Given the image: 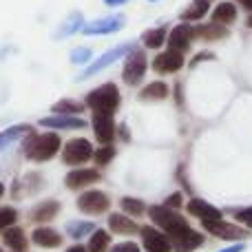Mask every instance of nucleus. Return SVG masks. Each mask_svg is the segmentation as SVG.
Listing matches in <instances>:
<instances>
[{
    "instance_id": "obj_4",
    "label": "nucleus",
    "mask_w": 252,
    "mask_h": 252,
    "mask_svg": "<svg viewBox=\"0 0 252 252\" xmlns=\"http://www.w3.org/2000/svg\"><path fill=\"white\" fill-rule=\"evenodd\" d=\"M148 62H146V53L142 49H133V51L126 56L124 60V69H122V80L128 87H135V84L142 82V78L146 75Z\"/></svg>"
},
{
    "instance_id": "obj_22",
    "label": "nucleus",
    "mask_w": 252,
    "mask_h": 252,
    "mask_svg": "<svg viewBox=\"0 0 252 252\" xmlns=\"http://www.w3.org/2000/svg\"><path fill=\"white\" fill-rule=\"evenodd\" d=\"M2 241H4V246L13 252L27 250V235H25V230L18 226H13V228H9L7 232H2Z\"/></svg>"
},
{
    "instance_id": "obj_32",
    "label": "nucleus",
    "mask_w": 252,
    "mask_h": 252,
    "mask_svg": "<svg viewBox=\"0 0 252 252\" xmlns=\"http://www.w3.org/2000/svg\"><path fill=\"white\" fill-rule=\"evenodd\" d=\"M84 111V104H75L73 100H60L58 104H53V113L56 115H75L82 113Z\"/></svg>"
},
{
    "instance_id": "obj_6",
    "label": "nucleus",
    "mask_w": 252,
    "mask_h": 252,
    "mask_svg": "<svg viewBox=\"0 0 252 252\" xmlns=\"http://www.w3.org/2000/svg\"><path fill=\"white\" fill-rule=\"evenodd\" d=\"M93 155H95V151H93L91 142L84 137L71 139V142H66L64 146H62V161H64L66 166H80L91 159Z\"/></svg>"
},
{
    "instance_id": "obj_24",
    "label": "nucleus",
    "mask_w": 252,
    "mask_h": 252,
    "mask_svg": "<svg viewBox=\"0 0 252 252\" xmlns=\"http://www.w3.org/2000/svg\"><path fill=\"white\" fill-rule=\"evenodd\" d=\"M168 84L166 82H161V80H157V82H151V84H146V87L139 91V97L142 100H153V102H157V100H166L168 97Z\"/></svg>"
},
{
    "instance_id": "obj_23",
    "label": "nucleus",
    "mask_w": 252,
    "mask_h": 252,
    "mask_svg": "<svg viewBox=\"0 0 252 252\" xmlns=\"http://www.w3.org/2000/svg\"><path fill=\"white\" fill-rule=\"evenodd\" d=\"M235 20H237V7L232 2H221V4L215 7V11H213V22L215 25L226 27V25H232Z\"/></svg>"
},
{
    "instance_id": "obj_47",
    "label": "nucleus",
    "mask_w": 252,
    "mask_h": 252,
    "mask_svg": "<svg viewBox=\"0 0 252 252\" xmlns=\"http://www.w3.org/2000/svg\"><path fill=\"white\" fill-rule=\"evenodd\" d=\"M0 252H2V248H0Z\"/></svg>"
},
{
    "instance_id": "obj_15",
    "label": "nucleus",
    "mask_w": 252,
    "mask_h": 252,
    "mask_svg": "<svg viewBox=\"0 0 252 252\" xmlns=\"http://www.w3.org/2000/svg\"><path fill=\"white\" fill-rule=\"evenodd\" d=\"M186 208H188V213H190L192 217L201 219V223L219 221V219H221V210L215 208L213 204H208V201H204V199H190Z\"/></svg>"
},
{
    "instance_id": "obj_10",
    "label": "nucleus",
    "mask_w": 252,
    "mask_h": 252,
    "mask_svg": "<svg viewBox=\"0 0 252 252\" xmlns=\"http://www.w3.org/2000/svg\"><path fill=\"white\" fill-rule=\"evenodd\" d=\"M204 228L210 232V235L219 237V239H228V241H244L250 237V232L246 230V228L235 226V223H228V221H223V219L204 223Z\"/></svg>"
},
{
    "instance_id": "obj_36",
    "label": "nucleus",
    "mask_w": 252,
    "mask_h": 252,
    "mask_svg": "<svg viewBox=\"0 0 252 252\" xmlns=\"http://www.w3.org/2000/svg\"><path fill=\"white\" fill-rule=\"evenodd\" d=\"M91 56H93L91 49H87V47H78V49H73V51H71L69 60L73 62V64H84V62L91 60Z\"/></svg>"
},
{
    "instance_id": "obj_16",
    "label": "nucleus",
    "mask_w": 252,
    "mask_h": 252,
    "mask_svg": "<svg viewBox=\"0 0 252 252\" xmlns=\"http://www.w3.org/2000/svg\"><path fill=\"white\" fill-rule=\"evenodd\" d=\"M40 126H44V128H56V130H78V128H84L87 122L75 118V115H51V118L40 120Z\"/></svg>"
},
{
    "instance_id": "obj_1",
    "label": "nucleus",
    "mask_w": 252,
    "mask_h": 252,
    "mask_svg": "<svg viewBox=\"0 0 252 252\" xmlns=\"http://www.w3.org/2000/svg\"><path fill=\"white\" fill-rule=\"evenodd\" d=\"M148 217L155 223V228H159L161 232L170 237V241L177 239L179 235H184L186 230H190L188 221L177 213V210H170L166 206H151L148 208Z\"/></svg>"
},
{
    "instance_id": "obj_21",
    "label": "nucleus",
    "mask_w": 252,
    "mask_h": 252,
    "mask_svg": "<svg viewBox=\"0 0 252 252\" xmlns=\"http://www.w3.org/2000/svg\"><path fill=\"white\" fill-rule=\"evenodd\" d=\"M84 16L82 13H71L69 18H66L64 22H62L60 27H58V31H56V38L58 40H62V38H69V35H73V33H82V29H84Z\"/></svg>"
},
{
    "instance_id": "obj_30",
    "label": "nucleus",
    "mask_w": 252,
    "mask_h": 252,
    "mask_svg": "<svg viewBox=\"0 0 252 252\" xmlns=\"http://www.w3.org/2000/svg\"><path fill=\"white\" fill-rule=\"evenodd\" d=\"M197 35L199 38H204V40H221V38H226L228 35V31H226V27H221V25H201V27H197Z\"/></svg>"
},
{
    "instance_id": "obj_27",
    "label": "nucleus",
    "mask_w": 252,
    "mask_h": 252,
    "mask_svg": "<svg viewBox=\"0 0 252 252\" xmlns=\"http://www.w3.org/2000/svg\"><path fill=\"white\" fill-rule=\"evenodd\" d=\"M25 133H33V128H31L29 124H16V126H9L7 130H2L0 133V151H2L4 146H9L11 142H16L20 135H25Z\"/></svg>"
},
{
    "instance_id": "obj_11",
    "label": "nucleus",
    "mask_w": 252,
    "mask_h": 252,
    "mask_svg": "<svg viewBox=\"0 0 252 252\" xmlns=\"http://www.w3.org/2000/svg\"><path fill=\"white\" fill-rule=\"evenodd\" d=\"M195 38H197V27H190L188 22H182V25H177L173 31H170V35H168V49L184 53L188 47H190V42Z\"/></svg>"
},
{
    "instance_id": "obj_33",
    "label": "nucleus",
    "mask_w": 252,
    "mask_h": 252,
    "mask_svg": "<svg viewBox=\"0 0 252 252\" xmlns=\"http://www.w3.org/2000/svg\"><path fill=\"white\" fill-rule=\"evenodd\" d=\"M40 186H42V175L40 173H29L22 182H16V186L13 188H18V190H27V192H38L40 190Z\"/></svg>"
},
{
    "instance_id": "obj_40",
    "label": "nucleus",
    "mask_w": 252,
    "mask_h": 252,
    "mask_svg": "<svg viewBox=\"0 0 252 252\" xmlns=\"http://www.w3.org/2000/svg\"><path fill=\"white\" fill-rule=\"evenodd\" d=\"M244 250H246L244 244H235V246H228V248H223V250H219V252H244Z\"/></svg>"
},
{
    "instance_id": "obj_46",
    "label": "nucleus",
    "mask_w": 252,
    "mask_h": 252,
    "mask_svg": "<svg viewBox=\"0 0 252 252\" xmlns=\"http://www.w3.org/2000/svg\"><path fill=\"white\" fill-rule=\"evenodd\" d=\"M148 2H157V0H148Z\"/></svg>"
},
{
    "instance_id": "obj_2",
    "label": "nucleus",
    "mask_w": 252,
    "mask_h": 252,
    "mask_svg": "<svg viewBox=\"0 0 252 252\" xmlns=\"http://www.w3.org/2000/svg\"><path fill=\"white\" fill-rule=\"evenodd\" d=\"M120 102H122V95H120V89L115 87L113 82H106L102 87L89 91L84 104L93 111V113H104V115H113L115 111L120 109Z\"/></svg>"
},
{
    "instance_id": "obj_38",
    "label": "nucleus",
    "mask_w": 252,
    "mask_h": 252,
    "mask_svg": "<svg viewBox=\"0 0 252 252\" xmlns=\"http://www.w3.org/2000/svg\"><path fill=\"white\" fill-rule=\"evenodd\" d=\"M109 252H139V246L135 241H122V244L113 246Z\"/></svg>"
},
{
    "instance_id": "obj_5",
    "label": "nucleus",
    "mask_w": 252,
    "mask_h": 252,
    "mask_svg": "<svg viewBox=\"0 0 252 252\" xmlns=\"http://www.w3.org/2000/svg\"><path fill=\"white\" fill-rule=\"evenodd\" d=\"M135 49V42H124V44H120V47H113L111 51H106V53H102L97 60H93V64L91 66H87V69L82 71V73L78 75V80H87V78H93L95 73H100V71H104L109 64H113V62H118L120 58H124V56H128L130 51Z\"/></svg>"
},
{
    "instance_id": "obj_44",
    "label": "nucleus",
    "mask_w": 252,
    "mask_h": 252,
    "mask_svg": "<svg viewBox=\"0 0 252 252\" xmlns=\"http://www.w3.org/2000/svg\"><path fill=\"white\" fill-rule=\"evenodd\" d=\"M2 192H4V186H2V184H0V197H2Z\"/></svg>"
},
{
    "instance_id": "obj_18",
    "label": "nucleus",
    "mask_w": 252,
    "mask_h": 252,
    "mask_svg": "<svg viewBox=\"0 0 252 252\" xmlns=\"http://www.w3.org/2000/svg\"><path fill=\"white\" fill-rule=\"evenodd\" d=\"M31 241L35 246H40V248H58L62 244V235L49 226H40L31 232Z\"/></svg>"
},
{
    "instance_id": "obj_9",
    "label": "nucleus",
    "mask_w": 252,
    "mask_h": 252,
    "mask_svg": "<svg viewBox=\"0 0 252 252\" xmlns=\"http://www.w3.org/2000/svg\"><path fill=\"white\" fill-rule=\"evenodd\" d=\"M142 244L148 252H173V241L166 232H161L155 226H144L142 230Z\"/></svg>"
},
{
    "instance_id": "obj_37",
    "label": "nucleus",
    "mask_w": 252,
    "mask_h": 252,
    "mask_svg": "<svg viewBox=\"0 0 252 252\" xmlns=\"http://www.w3.org/2000/svg\"><path fill=\"white\" fill-rule=\"evenodd\" d=\"M235 219H237V221H241L244 226L252 228V206H250V208H244V210H237Z\"/></svg>"
},
{
    "instance_id": "obj_12",
    "label": "nucleus",
    "mask_w": 252,
    "mask_h": 252,
    "mask_svg": "<svg viewBox=\"0 0 252 252\" xmlns=\"http://www.w3.org/2000/svg\"><path fill=\"white\" fill-rule=\"evenodd\" d=\"M93 133H95L97 142L102 146H111L115 137V122L113 115H104V113H93Z\"/></svg>"
},
{
    "instance_id": "obj_26",
    "label": "nucleus",
    "mask_w": 252,
    "mask_h": 252,
    "mask_svg": "<svg viewBox=\"0 0 252 252\" xmlns=\"http://www.w3.org/2000/svg\"><path fill=\"white\" fill-rule=\"evenodd\" d=\"M64 230H66V235H69L71 239L78 241V239H84L87 235H93L97 228H95V223L93 221H69Z\"/></svg>"
},
{
    "instance_id": "obj_34",
    "label": "nucleus",
    "mask_w": 252,
    "mask_h": 252,
    "mask_svg": "<svg viewBox=\"0 0 252 252\" xmlns=\"http://www.w3.org/2000/svg\"><path fill=\"white\" fill-rule=\"evenodd\" d=\"M16 219H18V210L9 208V206H2V208H0V232H7L9 228L16 226Z\"/></svg>"
},
{
    "instance_id": "obj_17",
    "label": "nucleus",
    "mask_w": 252,
    "mask_h": 252,
    "mask_svg": "<svg viewBox=\"0 0 252 252\" xmlns=\"http://www.w3.org/2000/svg\"><path fill=\"white\" fill-rule=\"evenodd\" d=\"M58 213H60V201L47 199V201H40L35 208H31L29 219L33 223H49L51 219L58 217Z\"/></svg>"
},
{
    "instance_id": "obj_41",
    "label": "nucleus",
    "mask_w": 252,
    "mask_h": 252,
    "mask_svg": "<svg viewBox=\"0 0 252 252\" xmlns=\"http://www.w3.org/2000/svg\"><path fill=\"white\" fill-rule=\"evenodd\" d=\"M128 0H104L106 7H120V4H126Z\"/></svg>"
},
{
    "instance_id": "obj_43",
    "label": "nucleus",
    "mask_w": 252,
    "mask_h": 252,
    "mask_svg": "<svg viewBox=\"0 0 252 252\" xmlns=\"http://www.w3.org/2000/svg\"><path fill=\"white\" fill-rule=\"evenodd\" d=\"M66 252H89V250H84V246H73V248H69Z\"/></svg>"
},
{
    "instance_id": "obj_7",
    "label": "nucleus",
    "mask_w": 252,
    "mask_h": 252,
    "mask_svg": "<svg viewBox=\"0 0 252 252\" xmlns=\"http://www.w3.org/2000/svg\"><path fill=\"white\" fill-rule=\"evenodd\" d=\"M78 210H82L84 215H102L111 208V199L106 192L102 190H87L78 197Z\"/></svg>"
},
{
    "instance_id": "obj_20",
    "label": "nucleus",
    "mask_w": 252,
    "mask_h": 252,
    "mask_svg": "<svg viewBox=\"0 0 252 252\" xmlns=\"http://www.w3.org/2000/svg\"><path fill=\"white\" fill-rule=\"evenodd\" d=\"M109 228H111V232H115V235H135L137 230H142L133 219L126 217V215H120V213L109 215Z\"/></svg>"
},
{
    "instance_id": "obj_19",
    "label": "nucleus",
    "mask_w": 252,
    "mask_h": 252,
    "mask_svg": "<svg viewBox=\"0 0 252 252\" xmlns=\"http://www.w3.org/2000/svg\"><path fill=\"white\" fill-rule=\"evenodd\" d=\"M199 246H204V235H199L197 230H186L184 235H179L177 239H173V252H192Z\"/></svg>"
},
{
    "instance_id": "obj_42",
    "label": "nucleus",
    "mask_w": 252,
    "mask_h": 252,
    "mask_svg": "<svg viewBox=\"0 0 252 252\" xmlns=\"http://www.w3.org/2000/svg\"><path fill=\"white\" fill-rule=\"evenodd\" d=\"M239 4H241L244 9H248V11L252 13V0H239Z\"/></svg>"
},
{
    "instance_id": "obj_28",
    "label": "nucleus",
    "mask_w": 252,
    "mask_h": 252,
    "mask_svg": "<svg viewBox=\"0 0 252 252\" xmlns=\"http://www.w3.org/2000/svg\"><path fill=\"white\" fill-rule=\"evenodd\" d=\"M109 244H111V235L106 230H95L89 239L87 250L89 252H109Z\"/></svg>"
},
{
    "instance_id": "obj_3",
    "label": "nucleus",
    "mask_w": 252,
    "mask_h": 252,
    "mask_svg": "<svg viewBox=\"0 0 252 252\" xmlns=\"http://www.w3.org/2000/svg\"><path fill=\"white\" fill-rule=\"evenodd\" d=\"M60 148H62V142L56 133L29 135V139L25 142V155L31 161H49V159H53V155Z\"/></svg>"
},
{
    "instance_id": "obj_25",
    "label": "nucleus",
    "mask_w": 252,
    "mask_h": 252,
    "mask_svg": "<svg viewBox=\"0 0 252 252\" xmlns=\"http://www.w3.org/2000/svg\"><path fill=\"white\" fill-rule=\"evenodd\" d=\"M210 4L208 0H192L186 9L182 11V20L184 22H195V20H201V18L208 13Z\"/></svg>"
},
{
    "instance_id": "obj_35",
    "label": "nucleus",
    "mask_w": 252,
    "mask_h": 252,
    "mask_svg": "<svg viewBox=\"0 0 252 252\" xmlns=\"http://www.w3.org/2000/svg\"><path fill=\"white\" fill-rule=\"evenodd\" d=\"M113 157H115V148L113 146H100L95 151V155H93V159H95L97 166H106V164H111Z\"/></svg>"
},
{
    "instance_id": "obj_8",
    "label": "nucleus",
    "mask_w": 252,
    "mask_h": 252,
    "mask_svg": "<svg viewBox=\"0 0 252 252\" xmlns=\"http://www.w3.org/2000/svg\"><path fill=\"white\" fill-rule=\"evenodd\" d=\"M124 25H126V18L122 13H113V16H104V18H97V20L87 22L82 33L84 35H111V33L122 29Z\"/></svg>"
},
{
    "instance_id": "obj_31",
    "label": "nucleus",
    "mask_w": 252,
    "mask_h": 252,
    "mask_svg": "<svg viewBox=\"0 0 252 252\" xmlns=\"http://www.w3.org/2000/svg\"><path fill=\"white\" fill-rule=\"evenodd\" d=\"M120 208L126 215H130V217H139V215L146 213V204L142 199H135V197H122L120 199Z\"/></svg>"
},
{
    "instance_id": "obj_39",
    "label": "nucleus",
    "mask_w": 252,
    "mask_h": 252,
    "mask_svg": "<svg viewBox=\"0 0 252 252\" xmlns=\"http://www.w3.org/2000/svg\"><path fill=\"white\" fill-rule=\"evenodd\" d=\"M166 208H170V210H175V208H179V206H182V195H179V192H175V195H170L168 199H166Z\"/></svg>"
},
{
    "instance_id": "obj_13",
    "label": "nucleus",
    "mask_w": 252,
    "mask_h": 252,
    "mask_svg": "<svg viewBox=\"0 0 252 252\" xmlns=\"http://www.w3.org/2000/svg\"><path fill=\"white\" fill-rule=\"evenodd\" d=\"M182 66H184V53L173 51V49H166L164 53H159V56L153 60V69H155L157 73H175V71H179Z\"/></svg>"
},
{
    "instance_id": "obj_29",
    "label": "nucleus",
    "mask_w": 252,
    "mask_h": 252,
    "mask_svg": "<svg viewBox=\"0 0 252 252\" xmlns=\"http://www.w3.org/2000/svg\"><path fill=\"white\" fill-rule=\"evenodd\" d=\"M166 40V29L164 27H157V29H148L146 33L142 35V42L146 49H159Z\"/></svg>"
},
{
    "instance_id": "obj_48",
    "label": "nucleus",
    "mask_w": 252,
    "mask_h": 252,
    "mask_svg": "<svg viewBox=\"0 0 252 252\" xmlns=\"http://www.w3.org/2000/svg\"><path fill=\"white\" fill-rule=\"evenodd\" d=\"M208 2H210V0H208Z\"/></svg>"
},
{
    "instance_id": "obj_14",
    "label": "nucleus",
    "mask_w": 252,
    "mask_h": 252,
    "mask_svg": "<svg viewBox=\"0 0 252 252\" xmlns=\"http://www.w3.org/2000/svg\"><path fill=\"white\" fill-rule=\"evenodd\" d=\"M100 177H102V173H97L95 168H78L66 175L64 184L71 190H80V188H84V186H91V184L100 182Z\"/></svg>"
},
{
    "instance_id": "obj_45",
    "label": "nucleus",
    "mask_w": 252,
    "mask_h": 252,
    "mask_svg": "<svg viewBox=\"0 0 252 252\" xmlns=\"http://www.w3.org/2000/svg\"><path fill=\"white\" fill-rule=\"evenodd\" d=\"M248 25H250V27H252V16H250V18H248Z\"/></svg>"
}]
</instances>
